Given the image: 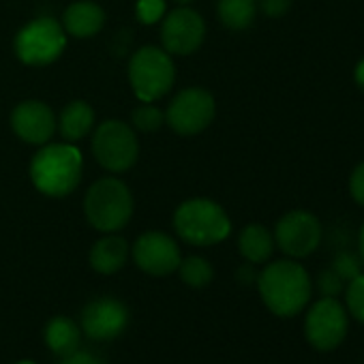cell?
I'll return each instance as SVG.
<instances>
[{
    "label": "cell",
    "instance_id": "obj_1",
    "mask_svg": "<svg viewBox=\"0 0 364 364\" xmlns=\"http://www.w3.org/2000/svg\"><path fill=\"white\" fill-rule=\"evenodd\" d=\"M257 287L264 304L279 317L298 315L311 300V277L294 259L268 264L257 277Z\"/></svg>",
    "mask_w": 364,
    "mask_h": 364
},
{
    "label": "cell",
    "instance_id": "obj_2",
    "mask_svg": "<svg viewBox=\"0 0 364 364\" xmlns=\"http://www.w3.org/2000/svg\"><path fill=\"white\" fill-rule=\"evenodd\" d=\"M82 169L84 159L75 144H43L31 161V180L39 193L65 198L77 189Z\"/></svg>",
    "mask_w": 364,
    "mask_h": 364
},
{
    "label": "cell",
    "instance_id": "obj_3",
    "mask_svg": "<svg viewBox=\"0 0 364 364\" xmlns=\"http://www.w3.org/2000/svg\"><path fill=\"white\" fill-rule=\"evenodd\" d=\"M176 234L196 247H210L223 242L232 232L228 213L213 200L196 198L182 202L173 213Z\"/></svg>",
    "mask_w": 364,
    "mask_h": 364
},
{
    "label": "cell",
    "instance_id": "obj_4",
    "mask_svg": "<svg viewBox=\"0 0 364 364\" xmlns=\"http://www.w3.org/2000/svg\"><path fill=\"white\" fill-rule=\"evenodd\" d=\"M84 215L95 230L114 234L131 221L133 196L122 180L101 178L84 196Z\"/></svg>",
    "mask_w": 364,
    "mask_h": 364
},
{
    "label": "cell",
    "instance_id": "obj_5",
    "mask_svg": "<svg viewBox=\"0 0 364 364\" xmlns=\"http://www.w3.org/2000/svg\"><path fill=\"white\" fill-rule=\"evenodd\" d=\"M129 82L141 103H154L165 97L176 82L171 56L154 46L139 48L129 60Z\"/></svg>",
    "mask_w": 364,
    "mask_h": 364
},
{
    "label": "cell",
    "instance_id": "obj_6",
    "mask_svg": "<svg viewBox=\"0 0 364 364\" xmlns=\"http://www.w3.org/2000/svg\"><path fill=\"white\" fill-rule=\"evenodd\" d=\"M67 48V33L54 18H37L28 22L14 41L16 56L31 67H46L60 58Z\"/></svg>",
    "mask_w": 364,
    "mask_h": 364
},
{
    "label": "cell",
    "instance_id": "obj_7",
    "mask_svg": "<svg viewBox=\"0 0 364 364\" xmlns=\"http://www.w3.org/2000/svg\"><path fill=\"white\" fill-rule=\"evenodd\" d=\"M92 154L97 163L112 173L131 169L139 154V141L133 127L116 118L101 122L92 135Z\"/></svg>",
    "mask_w": 364,
    "mask_h": 364
},
{
    "label": "cell",
    "instance_id": "obj_8",
    "mask_svg": "<svg viewBox=\"0 0 364 364\" xmlns=\"http://www.w3.org/2000/svg\"><path fill=\"white\" fill-rule=\"evenodd\" d=\"M215 97L200 86L180 90L165 109V124L178 135H198L215 120Z\"/></svg>",
    "mask_w": 364,
    "mask_h": 364
},
{
    "label": "cell",
    "instance_id": "obj_9",
    "mask_svg": "<svg viewBox=\"0 0 364 364\" xmlns=\"http://www.w3.org/2000/svg\"><path fill=\"white\" fill-rule=\"evenodd\" d=\"M347 326V309L336 298L323 296L309 309L304 319V334L315 349L332 351L345 341Z\"/></svg>",
    "mask_w": 364,
    "mask_h": 364
},
{
    "label": "cell",
    "instance_id": "obj_10",
    "mask_svg": "<svg viewBox=\"0 0 364 364\" xmlns=\"http://www.w3.org/2000/svg\"><path fill=\"white\" fill-rule=\"evenodd\" d=\"M206 37L204 18L191 7H178L161 20V43L169 56H189L198 52Z\"/></svg>",
    "mask_w": 364,
    "mask_h": 364
},
{
    "label": "cell",
    "instance_id": "obj_11",
    "mask_svg": "<svg viewBox=\"0 0 364 364\" xmlns=\"http://www.w3.org/2000/svg\"><path fill=\"white\" fill-rule=\"evenodd\" d=\"M321 242V225L315 215L306 210H291L283 215L274 230V245L294 259L311 255Z\"/></svg>",
    "mask_w": 364,
    "mask_h": 364
},
{
    "label": "cell",
    "instance_id": "obj_12",
    "mask_svg": "<svg viewBox=\"0 0 364 364\" xmlns=\"http://www.w3.org/2000/svg\"><path fill=\"white\" fill-rule=\"evenodd\" d=\"M133 262L139 270L152 277H167L180 266V249L173 242L171 236L163 232H146L141 234L133 249H131Z\"/></svg>",
    "mask_w": 364,
    "mask_h": 364
},
{
    "label": "cell",
    "instance_id": "obj_13",
    "mask_svg": "<svg viewBox=\"0 0 364 364\" xmlns=\"http://www.w3.org/2000/svg\"><path fill=\"white\" fill-rule=\"evenodd\" d=\"M56 127L58 120L52 107L43 101L37 99L22 101L11 112V129L26 144H35V146L48 144L56 133Z\"/></svg>",
    "mask_w": 364,
    "mask_h": 364
},
{
    "label": "cell",
    "instance_id": "obj_14",
    "mask_svg": "<svg viewBox=\"0 0 364 364\" xmlns=\"http://www.w3.org/2000/svg\"><path fill=\"white\" fill-rule=\"evenodd\" d=\"M129 321L127 306L109 296L88 302L82 311V328L90 338L109 341L118 336Z\"/></svg>",
    "mask_w": 364,
    "mask_h": 364
},
{
    "label": "cell",
    "instance_id": "obj_15",
    "mask_svg": "<svg viewBox=\"0 0 364 364\" xmlns=\"http://www.w3.org/2000/svg\"><path fill=\"white\" fill-rule=\"evenodd\" d=\"M63 28L75 39H90L105 26V11L92 0H77L63 14Z\"/></svg>",
    "mask_w": 364,
    "mask_h": 364
},
{
    "label": "cell",
    "instance_id": "obj_16",
    "mask_svg": "<svg viewBox=\"0 0 364 364\" xmlns=\"http://www.w3.org/2000/svg\"><path fill=\"white\" fill-rule=\"evenodd\" d=\"M95 127V109L86 101H71L63 107L58 118V131L65 141H82Z\"/></svg>",
    "mask_w": 364,
    "mask_h": 364
},
{
    "label": "cell",
    "instance_id": "obj_17",
    "mask_svg": "<svg viewBox=\"0 0 364 364\" xmlns=\"http://www.w3.org/2000/svg\"><path fill=\"white\" fill-rule=\"evenodd\" d=\"M129 257V245L120 236H105L95 242L90 249V266L99 274H114L118 272Z\"/></svg>",
    "mask_w": 364,
    "mask_h": 364
},
{
    "label": "cell",
    "instance_id": "obj_18",
    "mask_svg": "<svg viewBox=\"0 0 364 364\" xmlns=\"http://www.w3.org/2000/svg\"><path fill=\"white\" fill-rule=\"evenodd\" d=\"M238 249L249 264H264L274 253V236L259 223H251L238 238Z\"/></svg>",
    "mask_w": 364,
    "mask_h": 364
},
{
    "label": "cell",
    "instance_id": "obj_19",
    "mask_svg": "<svg viewBox=\"0 0 364 364\" xmlns=\"http://www.w3.org/2000/svg\"><path fill=\"white\" fill-rule=\"evenodd\" d=\"M217 14L223 26L245 31L255 22L257 0H217Z\"/></svg>",
    "mask_w": 364,
    "mask_h": 364
},
{
    "label": "cell",
    "instance_id": "obj_20",
    "mask_svg": "<svg viewBox=\"0 0 364 364\" xmlns=\"http://www.w3.org/2000/svg\"><path fill=\"white\" fill-rule=\"evenodd\" d=\"M46 343L52 351L71 355L80 345V328L67 317H54L46 328Z\"/></svg>",
    "mask_w": 364,
    "mask_h": 364
},
{
    "label": "cell",
    "instance_id": "obj_21",
    "mask_svg": "<svg viewBox=\"0 0 364 364\" xmlns=\"http://www.w3.org/2000/svg\"><path fill=\"white\" fill-rule=\"evenodd\" d=\"M178 272H180V279L185 281L189 287H206L210 281H213V266L208 259L200 257V255H191L187 259H180V266H178Z\"/></svg>",
    "mask_w": 364,
    "mask_h": 364
},
{
    "label": "cell",
    "instance_id": "obj_22",
    "mask_svg": "<svg viewBox=\"0 0 364 364\" xmlns=\"http://www.w3.org/2000/svg\"><path fill=\"white\" fill-rule=\"evenodd\" d=\"M131 122H133V127L137 131L152 133V131H159L165 124V112H161L152 103H144V105H137L131 112Z\"/></svg>",
    "mask_w": 364,
    "mask_h": 364
},
{
    "label": "cell",
    "instance_id": "obj_23",
    "mask_svg": "<svg viewBox=\"0 0 364 364\" xmlns=\"http://www.w3.org/2000/svg\"><path fill=\"white\" fill-rule=\"evenodd\" d=\"M345 302H347V313H351L353 319L364 323V272L347 281Z\"/></svg>",
    "mask_w": 364,
    "mask_h": 364
},
{
    "label": "cell",
    "instance_id": "obj_24",
    "mask_svg": "<svg viewBox=\"0 0 364 364\" xmlns=\"http://www.w3.org/2000/svg\"><path fill=\"white\" fill-rule=\"evenodd\" d=\"M135 16L141 24L152 26L163 20L165 16V0H137Z\"/></svg>",
    "mask_w": 364,
    "mask_h": 364
},
{
    "label": "cell",
    "instance_id": "obj_25",
    "mask_svg": "<svg viewBox=\"0 0 364 364\" xmlns=\"http://www.w3.org/2000/svg\"><path fill=\"white\" fill-rule=\"evenodd\" d=\"M360 266H362L360 257H355V255H351V253H341V255L334 259L332 270H334L343 281H351L353 277H358V274L362 272Z\"/></svg>",
    "mask_w": 364,
    "mask_h": 364
},
{
    "label": "cell",
    "instance_id": "obj_26",
    "mask_svg": "<svg viewBox=\"0 0 364 364\" xmlns=\"http://www.w3.org/2000/svg\"><path fill=\"white\" fill-rule=\"evenodd\" d=\"M343 279L332 270V268H328V270H323L319 277H317V287H319V291L326 296V298H336L341 291H343Z\"/></svg>",
    "mask_w": 364,
    "mask_h": 364
},
{
    "label": "cell",
    "instance_id": "obj_27",
    "mask_svg": "<svg viewBox=\"0 0 364 364\" xmlns=\"http://www.w3.org/2000/svg\"><path fill=\"white\" fill-rule=\"evenodd\" d=\"M349 193H351V198H353L360 206H364V161L351 171V178H349Z\"/></svg>",
    "mask_w": 364,
    "mask_h": 364
},
{
    "label": "cell",
    "instance_id": "obj_28",
    "mask_svg": "<svg viewBox=\"0 0 364 364\" xmlns=\"http://www.w3.org/2000/svg\"><path fill=\"white\" fill-rule=\"evenodd\" d=\"M257 7L268 16V18H281L289 11L291 0H257Z\"/></svg>",
    "mask_w": 364,
    "mask_h": 364
},
{
    "label": "cell",
    "instance_id": "obj_29",
    "mask_svg": "<svg viewBox=\"0 0 364 364\" xmlns=\"http://www.w3.org/2000/svg\"><path fill=\"white\" fill-rule=\"evenodd\" d=\"M355 82H358V86L364 90V58L358 63V67H355Z\"/></svg>",
    "mask_w": 364,
    "mask_h": 364
},
{
    "label": "cell",
    "instance_id": "obj_30",
    "mask_svg": "<svg viewBox=\"0 0 364 364\" xmlns=\"http://www.w3.org/2000/svg\"><path fill=\"white\" fill-rule=\"evenodd\" d=\"M358 255H360V262L364 266V225L360 230V236H358Z\"/></svg>",
    "mask_w": 364,
    "mask_h": 364
},
{
    "label": "cell",
    "instance_id": "obj_31",
    "mask_svg": "<svg viewBox=\"0 0 364 364\" xmlns=\"http://www.w3.org/2000/svg\"><path fill=\"white\" fill-rule=\"evenodd\" d=\"M173 3L178 7H191V3H196V0H173Z\"/></svg>",
    "mask_w": 364,
    "mask_h": 364
},
{
    "label": "cell",
    "instance_id": "obj_32",
    "mask_svg": "<svg viewBox=\"0 0 364 364\" xmlns=\"http://www.w3.org/2000/svg\"><path fill=\"white\" fill-rule=\"evenodd\" d=\"M69 364H86V360H84V358H82V360H75V362H69ZM88 364H95V362H92V360H90V362H88Z\"/></svg>",
    "mask_w": 364,
    "mask_h": 364
},
{
    "label": "cell",
    "instance_id": "obj_33",
    "mask_svg": "<svg viewBox=\"0 0 364 364\" xmlns=\"http://www.w3.org/2000/svg\"><path fill=\"white\" fill-rule=\"evenodd\" d=\"M20 364H33V362H20Z\"/></svg>",
    "mask_w": 364,
    "mask_h": 364
}]
</instances>
